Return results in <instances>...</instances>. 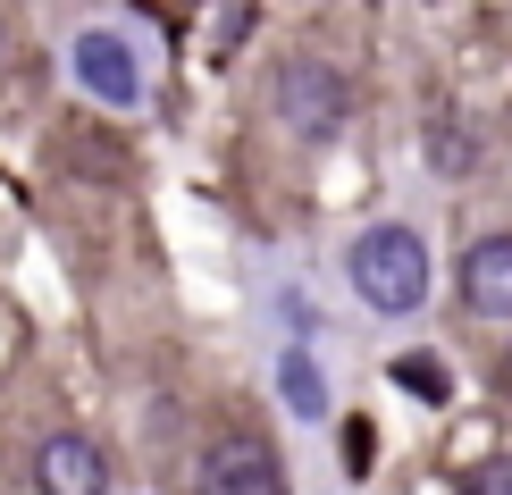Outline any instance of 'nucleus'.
I'll list each match as a JSON object with an SVG mask.
<instances>
[{
	"label": "nucleus",
	"instance_id": "6",
	"mask_svg": "<svg viewBox=\"0 0 512 495\" xmlns=\"http://www.w3.org/2000/svg\"><path fill=\"white\" fill-rule=\"evenodd\" d=\"M76 68L93 76V84H101L110 101H135V76L118 68V42H110V34H84V42H76Z\"/></svg>",
	"mask_w": 512,
	"mask_h": 495
},
{
	"label": "nucleus",
	"instance_id": "11",
	"mask_svg": "<svg viewBox=\"0 0 512 495\" xmlns=\"http://www.w3.org/2000/svg\"><path fill=\"white\" fill-rule=\"evenodd\" d=\"M496 386H504V395H512V344H504V361H496Z\"/></svg>",
	"mask_w": 512,
	"mask_h": 495
},
{
	"label": "nucleus",
	"instance_id": "8",
	"mask_svg": "<svg viewBox=\"0 0 512 495\" xmlns=\"http://www.w3.org/2000/svg\"><path fill=\"white\" fill-rule=\"evenodd\" d=\"M395 386H412L420 403H445V370H437L429 353H412V361H395Z\"/></svg>",
	"mask_w": 512,
	"mask_h": 495
},
{
	"label": "nucleus",
	"instance_id": "4",
	"mask_svg": "<svg viewBox=\"0 0 512 495\" xmlns=\"http://www.w3.org/2000/svg\"><path fill=\"white\" fill-rule=\"evenodd\" d=\"M34 495H110V462H101L93 437H42L34 454Z\"/></svg>",
	"mask_w": 512,
	"mask_h": 495
},
{
	"label": "nucleus",
	"instance_id": "5",
	"mask_svg": "<svg viewBox=\"0 0 512 495\" xmlns=\"http://www.w3.org/2000/svg\"><path fill=\"white\" fill-rule=\"evenodd\" d=\"M462 303L479 319H512V235H479L462 252Z\"/></svg>",
	"mask_w": 512,
	"mask_h": 495
},
{
	"label": "nucleus",
	"instance_id": "3",
	"mask_svg": "<svg viewBox=\"0 0 512 495\" xmlns=\"http://www.w3.org/2000/svg\"><path fill=\"white\" fill-rule=\"evenodd\" d=\"M194 495H294V479L261 428H219L194 454Z\"/></svg>",
	"mask_w": 512,
	"mask_h": 495
},
{
	"label": "nucleus",
	"instance_id": "9",
	"mask_svg": "<svg viewBox=\"0 0 512 495\" xmlns=\"http://www.w3.org/2000/svg\"><path fill=\"white\" fill-rule=\"evenodd\" d=\"M471 495H512V454L479 462V470H471Z\"/></svg>",
	"mask_w": 512,
	"mask_h": 495
},
{
	"label": "nucleus",
	"instance_id": "1",
	"mask_svg": "<svg viewBox=\"0 0 512 495\" xmlns=\"http://www.w3.org/2000/svg\"><path fill=\"white\" fill-rule=\"evenodd\" d=\"M345 269H353V294H361L370 311L412 319L420 303H429V244H420V227H403V219L361 227L353 252H345Z\"/></svg>",
	"mask_w": 512,
	"mask_h": 495
},
{
	"label": "nucleus",
	"instance_id": "12",
	"mask_svg": "<svg viewBox=\"0 0 512 495\" xmlns=\"http://www.w3.org/2000/svg\"><path fill=\"white\" fill-rule=\"evenodd\" d=\"M0 51H9V34H0Z\"/></svg>",
	"mask_w": 512,
	"mask_h": 495
},
{
	"label": "nucleus",
	"instance_id": "10",
	"mask_svg": "<svg viewBox=\"0 0 512 495\" xmlns=\"http://www.w3.org/2000/svg\"><path fill=\"white\" fill-rule=\"evenodd\" d=\"M345 470L370 479V420H345Z\"/></svg>",
	"mask_w": 512,
	"mask_h": 495
},
{
	"label": "nucleus",
	"instance_id": "2",
	"mask_svg": "<svg viewBox=\"0 0 512 495\" xmlns=\"http://www.w3.org/2000/svg\"><path fill=\"white\" fill-rule=\"evenodd\" d=\"M269 110H277L286 135L336 143V135H345V118H353V76L336 68V59L294 51V59H277V76H269Z\"/></svg>",
	"mask_w": 512,
	"mask_h": 495
},
{
	"label": "nucleus",
	"instance_id": "7",
	"mask_svg": "<svg viewBox=\"0 0 512 495\" xmlns=\"http://www.w3.org/2000/svg\"><path fill=\"white\" fill-rule=\"evenodd\" d=\"M277 378H286V403H294L303 420H319V412H328V395H319V370H311L303 353H286V370H277Z\"/></svg>",
	"mask_w": 512,
	"mask_h": 495
}]
</instances>
